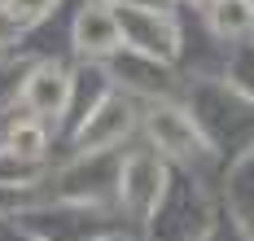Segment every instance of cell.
<instances>
[{
	"label": "cell",
	"instance_id": "ba28073f",
	"mask_svg": "<svg viewBox=\"0 0 254 241\" xmlns=\"http://www.w3.org/2000/svg\"><path fill=\"white\" fill-rule=\"evenodd\" d=\"M210 22H215L219 35H246L254 27V4L250 0H215Z\"/></svg>",
	"mask_w": 254,
	"mask_h": 241
},
{
	"label": "cell",
	"instance_id": "3957f363",
	"mask_svg": "<svg viewBox=\"0 0 254 241\" xmlns=\"http://www.w3.org/2000/svg\"><path fill=\"white\" fill-rule=\"evenodd\" d=\"M145 132H149L153 149H162V154H171V158H197V154H206V140H202L197 119H193L189 110H180V106H167V101L149 106Z\"/></svg>",
	"mask_w": 254,
	"mask_h": 241
},
{
	"label": "cell",
	"instance_id": "277c9868",
	"mask_svg": "<svg viewBox=\"0 0 254 241\" xmlns=\"http://www.w3.org/2000/svg\"><path fill=\"white\" fill-rule=\"evenodd\" d=\"M70 92H75V83L70 75L57 66V61H40L35 70H31V79L22 83V106L31 110V119H40V123H57L66 106H70Z\"/></svg>",
	"mask_w": 254,
	"mask_h": 241
},
{
	"label": "cell",
	"instance_id": "7a4b0ae2",
	"mask_svg": "<svg viewBox=\"0 0 254 241\" xmlns=\"http://www.w3.org/2000/svg\"><path fill=\"white\" fill-rule=\"evenodd\" d=\"M167 193V167L158 162V154H127L119 167V202L136 219H149L162 206Z\"/></svg>",
	"mask_w": 254,
	"mask_h": 241
},
{
	"label": "cell",
	"instance_id": "6da1fadb",
	"mask_svg": "<svg viewBox=\"0 0 254 241\" xmlns=\"http://www.w3.org/2000/svg\"><path fill=\"white\" fill-rule=\"evenodd\" d=\"M114 22H119L123 44H131L140 57H153V61H171L176 57L180 35L158 9H149V4H119L114 9Z\"/></svg>",
	"mask_w": 254,
	"mask_h": 241
},
{
	"label": "cell",
	"instance_id": "52a82bcc",
	"mask_svg": "<svg viewBox=\"0 0 254 241\" xmlns=\"http://www.w3.org/2000/svg\"><path fill=\"white\" fill-rule=\"evenodd\" d=\"M44 145H49V123H40V119H18L4 136V154H13L22 162H35L44 154Z\"/></svg>",
	"mask_w": 254,
	"mask_h": 241
},
{
	"label": "cell",
	"instance_id": "5b68a950",
	"mask_svg": "<svg viewBox=\"0 0 254 241\" xmlns=\"http://www.w3.org/2000/svg\"><path fill=\"white\" fill-rule=\"evenodd\" d=\"M127 132H131V101H127V97H105L101 106L83 119L75 145H79V154L88 158V154H105V149H114Z\"/></svg>",
	"mask_w": 254,
	"mask_h": 241
},
{
	"label": "cell",
	"instance_id": "8992f818",
	"mask_svg": "<svg viewBox=\"0 0 254 241\" xmlns=\"http://www.w3.org/2000/svg\"><path fill=\"white\" fill-rule=\"evenodd\" d=\"M75 44H79V53H88V57L114 53V49L123 44L119 22H114V9H105V4H88V9L75 18Z\"/></svg>",
	"mask_w": 254,
	"mask_h": 241
},
{
	"label": "cell",
	"instance_id": "30bf717a",
	"mask_svg": "<svg viewBox=\"0 0 254 241\" xmlns=\"http://www.w3.org/2000/svg\"><path fill=\"white\" fill-rule=\"evenodd\" d=\"M4 4H9V0H0V9H4Z\"/></svg>",
	"mask_w": 254,
	"mask_h": 241
},
{
	"label": "cell",
	"instance_id": "9c48e42d",
	"mask_svg": "<svg viewBox=\"0 0 254 241\" xmlns=\"http://www.w3.org/2000/svg\"><path fill=\"white\" fill-rule=\"evenodd\" d=\"M53 9H57V0H9L4 4V18L13 22V27H35V22H44Z\"/></svg>",
	"mask_w": 254,
	"mask_h": 241
},
{
	"label": "cell",
	"instance_id": "8fae6325",
	"mask_svg": "<svg viewBox=\"0 0 254 241\" xmlns=\"http://www.w3.org/2000/svg\"><path fill=\"white\" fill-rule=\"evenodd\" d=\"M197 4H206V0H197Z\"/></svg>",
	"mask_w": 254,
	"mask_h": 241
}]
</instances>
